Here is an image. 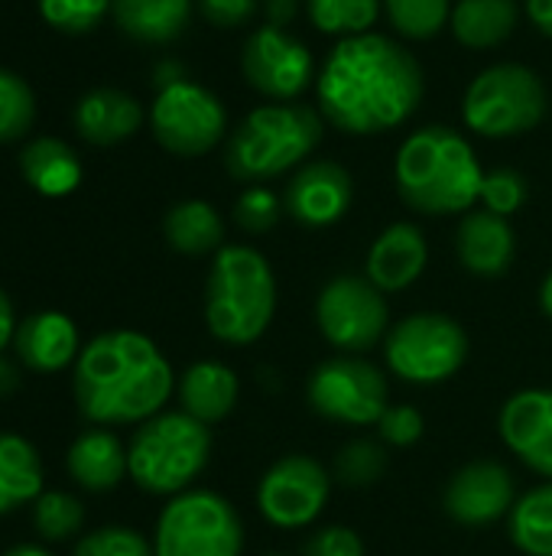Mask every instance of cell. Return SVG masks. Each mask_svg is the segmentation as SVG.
Returning a JSON list of instances; mask_svg holds the SVG:
<instances>
[{
    "label": "cell",
    "instance_id": "obj_1",
    "mask_svg": "<svg viewBox=\"0 0 552 556\" xmlns=\"http://www.w3.org/2000/svg\"><path fill=\"white\" fill-rule=\"evenodd\" d=\"M423 91L426 78L416 55L381 33L345 36L329 52L316 81L319 114L355 137L407 124Z\"/></svg>",
    "mask_w": 552,
    "mask_h": 556
},
{
    "label": "cell",
    "instance_id": "obj_2",
    "mask_svg": "<svg viewBox=\"0 0 552 556\" xmlns=\"http://www.w3.org/2000/svg\"><path fill=\"white\" fill-rule=\"evenodd\" d=\"M72 388L88 424L127 427L163 414L176 388V375L150 336L111 329L81 345Z\"/></svg>",
    "mask_w": 552,
    "mask_h": 556
},
{
    "label": "cell",
    "instance_id": "obj_3",
    "mask_svg": "<svg viewBox=\"0 0 552 556\" xmlns=\"http://www.w3.org/2000/svg\"><path fill=\"white\" fill-rule=\"evenodd\" d=\"M485 169L472 143L446 127L426 124L413 130L397 153L394 182L400 199L420 215H462L482 195Z\"/></svg>",
    "mask_w": 552,
    "mask_h": 556
},
{
    "label": "cell",
    "instance_id": "obj_4",
    "mask_svg": "<svg viewBox=\"0 0 552 556\" xmlns=\"http://www.w3.org/2000/svg\"><path fill=\"white\" fill-rule=\"evenodd\" d=\"M277 277L270 261L247 244H224L205 283V323L224 345H254L273 323Z\"/></svg>",
    "mask_w": 552,
    "mask_h": 556
},
{
    "label": "cell",
    "instance_id": "obj_5",
    "mask_svg": "<svg viewBox=\"0 0 552 556\" xmlns=\"http://www.w3.org/2000/svg\"><path fill=\"white\" fill-rule=\"evenodd\" d=\"M322 114L309 104H260L228 137L224 166L241 182H264L299 166L322 140Z\"/></svg>",
    "mask_w": 552,
    "mask_h": 556
},
{
    "label": "cell",
    "instance_id": "obj_6",
    "mask_svg": "<svg viewBox=\"0 0 552 556\" xmlns=\"http://www.w3.org/2000/svg\"><path fill=\"white\" fill-rule=\"evenodd\" d=\"M211 459V433L185 410H163L137 427L127 472L150 495H182Z\"/></svg>",
    "mask_w": 552,
    "mask_h": 556
},
{
    "label": "cell",
    "instance_id": "obj_7",
    "mask_svg": "<svg viewBox=\"0 0 552 556\" xmlns=\"http://www.w3.org/2000/svg\"><path fill=\"white\" fill-rule=\"evenodd\" d=\"M244 525L234 505L208 489H189L159 511L153 531L156 556H241Z\"/></svg>",
    "mask_w": 552,
    "mask_h": 556
},
{
    "label": "cell",
    "instance_id": "obj_8",
    "mask_svg": "<svg viewBox=\"0 0 552 556\" xmlns=\"http://www.w3.org/2000/svg\"><path fill=\"white\" fill-rule=\"evenodd\" d=\"M547 114V91L534 68L501 62L485 68L465 91L462 121L482 137H517Z\"/></svg>",
    "mask_w": 552,
    "mask_h": 556
},
{
    "label": "cell",
    "instance_id": "obj_9",
    "mask_svg": "<svg viewBox=\"0 0 552 556\" xmlns=\"http://www.w3.org/2000/svg\"><path fill=\"white\" fill-rule=\"evenodd\" d=\"M384 358L407 384H442L468 362V336L446 313H413L387 332Z\"/></svg>",
    "mask_w": 552,
    "mask_h": 556
},
{
    "label": "cell",
    "instance_id": "obj_10",
    "mask_svg": "<svg viewBox=\"0 0 552 556\" xmlns=\"http://www.w3.org/2000/svg\"><path fill=\"white\" fill-rule=\"evenodd\" d=\"M309 407L345 427H377L384 410L390 407V384L387 375L358 358V355H338L322 362L306 384Z\"/></svg>",
    "mask_w": 552,
    "mask_h": 556
},
{
    "label": "cell",
    "instance_id": "obj_11",
    "mask_svg": "<svg viewBox=\"0 0 552 556\" xmlns=\"http://www.w3.org/2000/svg\"><path fill=\"white\" fill-rule=\"evenodd\" d=\"M316 323L329 345L342 355H361L387 339L390 309L384 293L368 277H335L316 300Z\"/></svg>",
    "mask_w": 552,
    "mask_h": 556
},
{
    "label": "cell",
    "instance_id": "obj_12",
    "mask_svg": "<svg viewBox=\"0 0 552 556\" xmlns=\"http://www.w3.org/2000/svg\"><path fill=\"white\" fill-rule=\"evenodd\" d=\"M150 124L159 147H166L169 153L202 156L224 137L228 114L208 88L182 78L169 88H159L150 111Z\"/></svg>",
    "mask_w": 552,
    "mask_h": 556
},
{
    "label": "cell",
    "instance_id": "obj_13",
    "mask_svg": "<svg viewBox=\"0 0 552 556\" xmlns=\"http://www.w3.org/2000/svg\"><path fill=\"white\" fill-rule=\"evenodd\" d=\"M329 495H332L329 469L312 456L290 453L264 472L257 485V508L273 528L299 531L316 525V518L329 505Z\"/></svg>",
    "mask_w": 552,
    "mask_h": 556
},
{
    "label": "cell",
    "instance_id": "obj_14",
    "mask_svg": "<svg viewBox=\"0 0 552 556\" xmlns=\"http://www.w3.org/2000/svg\"><path fill=\"white\" fill-rule=\"evenodd\" d=\"M241 68L254 91L280 104V101H296L312 85L316 62L303 39L267 23L254 29L251 39L244 42Z\"/></svg>",
    "mask_w": 552,
    "mask_h": 556
},
{
    "label": "cell",
    "instance_id": "obj_15",
    "mask_svg": "<svg viewBox=\"0 0 552 556\" xmlns=\"http://www.w3.org/2000/svg\"><path fill=\"white\" fill-rule=\"evenodd\" d=\"M442 505H446L449 518L465 528L498 525L517 505L514 479L501 463H491V459L468 463L452 476Z\"/></svg>",
    "mask_w": 552,
    "mask_h": 556
},
{
    "label": "cell",
    "instance_id": "obj_16",
    "mask_svg": "<svg viewBox=\"0 0 552 556\" xmlns=\"http://www.w3.org/2000/svg\"><path fill=\"white\" fill-rule=\"evenodd\" d=\"M498 430L527 469L552 479V388H527L508 397Z\"/></svg>",
    "mask_w": 552,
    "mask_h": 556
},
{
    "label": "cell",
    "instance_id": "obj_17",
    "mask_svg": "<svg viewBox=\"0 0 552 556\" xmlns=\"http://www.w3.org/2000/svg\"><path fill=\"white\" fill-rule=\"evenodd\" d=\"M351 195H355L351 173L332 160H316L306 163L290 179L283 192V205L290 218L299 222L303 228H329L345 218Z\"/></svg>",
    "mask_w": 552,
    "mask_h": 556
},
{
    "label": "cell",
    "instance_id": "obj_18",
    "mask_svg": "<svg viewBox=\"0 0 552 556\" xmlns=\"http://www.w3.org/2000/svg\"><path fill=\"white\" fill-rule=\"evenodd\" d=\"M426 261H429V248L423 231L410 222H394L374 238L368 251V280L381 293H397L420 280Z\"/></svg>",
    "mask_w": 552,
    "mask_h": 556
},
{
    "label": "cell",
    "instance_id": "obj_19",
    "mask_svg": "<svg viewBox=\"0 0 552 556\" xmlns=\"http://www.w3.org/2000/svg\"><path fill=\"white\" fill-rule=\"evenodd\" d=\"M16 355L29 371L39 375H55L65 371L68 365L78 362L81 355V339L75 323L59 313V309H46V313H33L29 319H23L16 326L13 336Z\"/></svg>",
    "mask_w": 552,
    "mask_h": 556
},
{
    "label": "cell",
    "instance_id": "obj_20",
    "mask_svg": "<svg viewBox=\"0 0 552 556\" xmlns=\"http://www.w3.org/2000/svg\"><path fill=\"white\" fill-rule=\"evenodd\" d=\"M455 251L459 261L468 274L475 277H504L508 267L514 264L517 238L508 218L482 208V212H465L459 231H455Z\"/></svg>",
    "mask_w": 552,
    "mask_h": 556
},
{
    "label": "cell",
    "instance_id": "obj_21",
    "mask_svg": "<svg viewBox=\"0 0 552 556\" xmlns=\"http://www.w3.org/2000/svg\"><path fill=\"white\" fill-rule=\"evenodd\" d=\"M176 394H179V404L189 417L211 427V424H221L238 407L241 381L224 362L205 358V362H195L182 371Z\"/></svg>",
    "mask_w": 552,
    "mask_h": 556
},
{
    "label": "cell",
    "instance_id": "obj_22",
    "mask_svg": "<svg viewBox=\"0 0 552 556\" xmlns=\"http://www.w3.org/2000/svg\"><path fill=\"white\" fill-rule=\"evenodd\" d=\"M65 469L85 492H111L127 472V446L104 427H91L75 437L65 456Z\"/></svg>",
    "mask_w": 552,
    "mask_h": 556
},
{
    "label": "cell",
    "instance_id": "obj_23",
    "mask_svg": "<svg viewBox=\"0 0 552 556\" xmlns=\"http://www.w3.org/2000/svg\"><path fill=\"white\" fill-rule=\"evenodd\" d=\"M140 124H143V108L117 88L88 91L75 108L78 134L98 147H111V143L127 140L130 134L140 130Z\"/></svg>",
    "mask_w": 552,
    "mask_h": 556
},
{
    "label": "cell",
    "instance_id": "obj_24",
    "mask_svg": "<svg viewBox=\"0 0 552 556\" xmlns=\"http://www.w3.org/2000/svg\"><path fill=\"white\" fill-rule=\"evenodd\" d=\"M117 26L137 42H172L192 16V0H111Z\"/></svg>",
    "mask_w": 552,
    "mask_h": 556
},
{
    "label": "cell",
    "instance_id": "obj_25",
    "mask_svg": "<svg viewBox=\"0 0 552 556\" xmlns=\"http://www.w3.org/2000/svg\"><path fill=\"white\" fill-rule=\"evenodd\" d=\"M163 235L172 251L185 257H202V254H218L224 244V222L221 215L202 202V199H185L176 202L166 218H163Z\"/></svg>",
    "mask_w": 552,
    "mask_h": 556
},
{
    "label": "cell",
    "instance_id": "obj_26",
    "mask_svg": "<svg viewBox=\"0 0 552 556\" xmlns=\"http://www.w3.org/2000/svg\"><path fill=\"white\" fill-rule=\"evenodd\" d=\"M42 495V463L29 440L0 433V518Z\"/></svg>",
    "mask_w": 552,
    "mask_h": 556
},
{
    "label": "cell",
    "instance_id": "obj_27",
    "mask_svg": "<svg viewBox=\"0 0 552 556\" xmlns=\"http://www.w3.org/2000/svg\"><path fill=\"white\" fill-rule=\"evenodd\" d=\"M20 169L26 182L42 195H68L81 182V163L75 150L55 137H39L20 153Z\"/></svg>",
    "mask_w": 552,
    "mask_h": 556
},
{
    "label": "cell",
    "instance_id": "obj_28",
    "mask_svg": "<svg viewBox=\"0 0 552 556\" xmlns=\"http://www.w3.org/2000/svg\"><path fill=\"white\" fill-rule=\"evenodd\" d=\"M521 20L517 0H459L452 7V33L468 49H491L504 42Z\"/></svg>",
    "mask_w": 552,
    "mask_h": 556
},
{
    "label": "cell",
    "instance_id": "obj_29",
    "mask_svg": "<svg viewBox=\"0 0 552 556\" xmlns=\"http://www.w3.org/2000/svg\"><path fill=\"white\" fill-rule=\"evenodd\" d=\"M511 541L527 556H552V479L530 489L508 515Z\"/></svg>",
    "mask_w": 552,
    "mask_h": 556
},
{
    "label": "cell",
    "instance_id": "obj_30",
    "mask_svg": "<svg viewBox=\"0 0 552 556\" xmlns=\"http://www.w3.org/2000/svg\"><path fill=\"white\" fill-rule=\"evenodd\" d=\"M309 20L329 36H361L377 23L384 0H306Z\"/></svg>",
    "mask_w": 552,
    "mask_h": 556
},
{
    "label": "cell",
    "instance_id": "obj_31",
    "mask_svg": "<svg viewBox=\"0 0 552 556\" xmlns=\"http://www.w3.org/2000/svg\"><path fill=\"white\" fill-rule=\"evenodd\" d=\"M387 466H390V456L381 440H351L348 446L338 450L332 479H338L348 489H368L384 479Z\"/></svg>",
    "mask_w": 552,
    "mask_h": 556
},
{
    "label": "cell",
    "instance_id": "obj_32",
    "mask_svg": "<svg viewBox=\"0 0 552 556\" xmlns=\"http://www.w3.org/2000/svg\"><path fill=\"white\" fill-rule=\"evenodd\" d=\"M390 26L407 39H433L452 20L449 0H384Z\"/></svg>",
    "mask_w": 552,
    "mask_h": 556
},
{
    "label": "cell",
    "instance_id": "obj_33",
    "mask_svg": "<svg viewBox=\"0 0 552 556\" xmlns=\"http://www.w3.org/2000/svg\"><path fill=\"white\" fill-rule=\"evenodd\" d=\"M85 525V508L75 495L68 492H42L33 502V528L42 541H68L81 531Z\"/></svg>",
    "mask_w": 552,
    "mask_h": 556
},
{
    "label": "cell",
    "instance_id": "obj_34",
    "mask_svg": "<svg viewBox=\"0 0 552 556\" xmlns=\"http://www.w3.org/2000/svg\"><path fill=\"white\" fill-rule=\"evenodd\" d=\"M33 117H36V101L29 85L16 72L0 68V143L23 137L33 127Z\"/></svg>",
    "mask_w": 552,
    "mask_h": 556
},
{
    "label": "cell",
    "instance_id": "obj_35",
    "mask_svg": "<svg viewBox=\"0 0 552 556\" xmlns=\"http://www.w3.org/2000/svg\"><path fill=\"white\" fill-rule=\"evenodd\" d=\"M286 205L277 192L264 189V186H247L238 202H234V222L241 231L247 235H267L280 225Z\"/></svg>",
    "mask_w": 552,
    "mask_h": 556
},
{
    "label": "cell",
    "instance_id": "obj_36",
    "mask_svg": "<svg viewBox=\"0 0 552 556\" xmlns=\"http://www.w3.org/2000/svg\"><path fill=\"white\" fill-rule=\"evenodd\" d=\"M72 556H156L153 544L133 528H98L85 534Z\"/></svg>",
    "mask_w": 552,
    "mask_h": 556
},
{
    "label": "cell",
    "instance_id": "obj_37",
    "mask_svg": "<svg viewBox=\"0 0 552 556\" xmlns=\"http://www.w3.org/2000/svg\"><path fill=\"white\" fill-rule=\"evenodd\" d=\"M39 10L62 33H88L111 10V0H39Z\"/></svg>",
    "mask_w": 552,
    "mask_h": 556
},
{
    "label": "cell",
    "instance_id": "obj_38",
    "mask_svg": "<svg viewBox=\"0 0 552 556\" xmlns=\"http://www.w3.org/2000/svg\"><path fill=\"white\" fill-rule=\"evenodd\" d=\"M478 199L485 202L488 212L508 218V215H514L527 202V179L517 169H508V166L491 169L482 179V195Z\"/></svg>",
    "mask_w": 552,
    "mask_h": 556
},
{
    "label": "cell",
    "instance_id": "obj_39",
    "mask_svg": "<svg viewBox=\"0 0 552 556\" xmlns=\"http://www.w3.org/2000/svg\"><path fill=\"white\" fill-rule=\"evenodd\" d=\"M423 430H426V420L410 404H390L384 410V417L377 420L381 443L384 446H394V450H407V446L420 443L423 440Z\"/></svg>",
    "mask_w": 552,
    "mask_h": 556
},
{
    "label": "cell",
    "instance_id": "obj_40",
    "mask_svg": "<svg viewBox=\"0 0 552 556\" xmlns=\"http://www.w3.org/2000/svg\"><path fill=\"white\" fill-rule=\"evenodd\" d=\"M306 556H364V544L351 528H322L306 541Z\"/></svg>",
    "mask_w": 552,
    "mask_h": 556
},
{
    "label": "cell",
    "instance_id": "obj_41",
    "mask_svg": "<svg viewBox=\"0 0 552 556\" xmlns=\"http://www.w3.org/2000/svg\"><path fill=\"white\" fill-rule=\"evenodd\" d=\"M198 10L218 29H238L257 16L260 0H198Z\"/></svg>",
    "mask_w": 552,
    "mask_h": 556
},
{
    "label": "cell",
    "instance_id": "obj_42",
    "mask_svg": "<svg viewBox=\"0 0 552 556\" xmlns=\"http://www.w3.org/2000/svg\"><path fill=\"white\" fill-rule=\"evenodd\" d=\"M299 3L303 0H264V13H267V20H270V26H286V23H293V16L299 13Z\"/></svg>",
    "mask_w": 552,
    "mask_h": 556
},
{
    "label": "cell",
    "instance_id": "obj_43",
    "mask_svg": "<svg viewBox=\"0 0 552 556\" xmlns=\"http://www.w3.org/2000/svg\"><path fill=\"white\" fill-rule=\"evenodd\" d=\"M527 16L543 36L552 39V0H527Z\"/></svg>",
    "mask_w": 552,
    "mask_h": 556
},
{
    "label": "cell",
    "instance_id": "obj_44",
    "mask_svg": "<svg viewBox=\"0 0 552 556\" xmlns=\"http://www.w3.org/2000/svg\"><path fill=\"white\" fill-rule=\"evenodd\" d=\"M16 336V319H13V306H10V296L0 290V352L13 342Z\"/></svg>",
    "mask_w": 552,
    "mask_h": 556
},
{
    "label": "cell",
    "instance_id": "obj_45",
    "mask_svg": "<svg viewBox=\"0 0 552 556\" xmlns=\"http://www.w3.org/2000/svg\"><path fill=\"white\" fill-rule=\"evenodd\" d=\"M16 388H20V375H16V368H13L7 358H0V401H3V397H10Z\"/></svg>",
    "mask_w": 552,
    "mask_h": 556
},
{
    "label": "cell",
    "instance_id": "obj_46",
    "mask_svg": "<svg viewBox=\"0 0 552 556\" xmlns=\"http://www.w3.org/2000/svg\"><path fill=\"white\" fill-rule=\"evenodd\" d=\"M156 81H159V88H169V85L182 81V68H179L176 62H163V65L156 68Z\"/></svg>",
    "mask_w": 552,
    "mask_h": 556
},
{
    "label": "cell",
    "instance_id": "obj_47",
    "mask_svg": "<svg viewBox=\"0 0 552 556\" xmlns=\"http://www.w3.org/2000/svg\"><path fill=\"white\" fill-rule=\"evenodd\" d=\"M540 309H543V313L552 319V270L547 274L543 287H540Z\"/></svg>",
    "mask_w": 552,
    "mask_h": 556
},
{
    "label": "cell",
    "instance_id": "obj_48",
    "mask_svg": "<svg viewBox=\"0 0 552 556\" xmlns=\"http://www.w3.org/2000/svg\"><path fill=\"white\" fill-rule=\"evenodd\" d=\"M3 556H52L49 551L36 547V544H20V547H10Z\"/></svg>",
    "mask_w": 552,
    "mask_h": 556
},
{
    "label": "cell",
    "instance_id": "obj_49",
    "mask_svg": "<svg viewBox=\"0 0 552 556\" xmlns=\"http://www.w3.org/2000/svg\"><path fill=\"white\" fill-rule=\"evenodd\" d=\"M270 556H283V554H270Z\"/></svg>",
    "mask_w": 552,
    "mask_h": 556
}]
</instances>
